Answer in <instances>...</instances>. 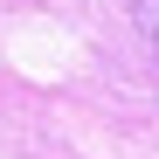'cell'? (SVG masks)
Masks as SVG:
<instances>
[{
	"label": "cell",
	"instance_id": "6da1fadb",
	"mask_svg": "<svg viewBox=\"0 0 159 159\" xmlns=\"http://www.w3.org/2000/svg\"><path fill=\"white\" fill-rule=\"evenodd\" d=\"M139 21H145V35L159 42V0H139Z\"/></svg>",
	"mask_w": 159,
	"mask_h": 159
}]
</instances>
